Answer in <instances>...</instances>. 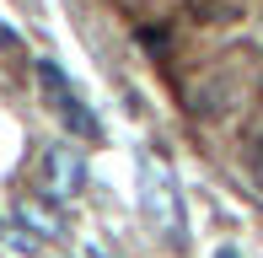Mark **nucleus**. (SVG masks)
<instances>
[{
  "instance_id": "nucleus-3",
  "label": "nucleus",
  "mask_w": 263,
  "mask_h": 258,
  "mask_svg": "<svg viewBox=\"0 0 263 258\" xmlns=\"http://www.w3.org/2000/svg\"><path fill=\"white\" fill-rule=\"evenodd\" d=\"M145 205H151V215H156L166 231L183 237V199H177V189H172V178H166L161 161H151V167H145Z\"/></svg>"
},
{
  "instance_id": "nucleus-5",
  "label": "nucleus",
  "mask_w": 263,
  "mask_h": 258,
  "mask_svg": "<svg viewBox=\"0 0 263 258\" xmlns=\"http://www.w3.org/2000/svg\"><path fill=\"white\" fill-rule=\"evenodd\" d=\"M215 258H242V253H236V248H220V253H215Z\"/></svg>"
},
{
  "instance_id": "nucleus-4",
  "label": "nucleus",
  "mask_w": 263,
  "mask_h": 258,
  "mask_svg": "<svg viewBox=\"0 0 263 258\" xmlns=\"http://www.w3.org/2000/svg\"><path fill=\"white\" fill-rule=\"evenodd\" d=\"M242 161H247V178L263 189V135H253L247 140V151H242Z\"/></svg>"
},
{
  "instance_id": "nucleus-1",
  "label": "nucleus",
  "mask_w": 263,
  "mask_h": 258,
  "mask_svg": "<svg viewBox=\"0 0 263 258\" xmlns=\"http://www.w3.org/2000/svg\"><path fill=\"white\" fill-rule=\"evenodd\" d=\"M38 91H43V102H49L59 129H70L76 140H102V119L91 113V102L76 91V81H70L59 65H49V60L38 65Z\"/></svg>"
},
{
  "instance_id": "nucleus-2",
  "label": "nucleus",
  "mask_w": 263,
  "mask_h": 258,
  "mask_svg": "<svg viewBox=\"0 0 263 258\" xmlns=\"http://www.w3.org/2000/svg\"><path fill=\"white\" fill-rule=\"evenodd\" d=\"M38 178H43V189L54 199H76L86 189V161H81L76 145H49L43 161H38Z\"/></svg>"
}]
</instances>
